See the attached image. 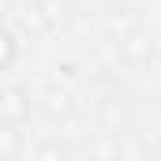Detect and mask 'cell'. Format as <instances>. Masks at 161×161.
<instances>
[{
    "instance_id": "6da1fadb",
    "label": "cell",
    "mask_w": 161,
    "mask_h": 161,
    "mask_svg": "<svg viewBox=\"0 0 161 161\" xmlns=\"http://www.w3.org/2000/svg\"><path fill=\"white\" fill-rule=\"evenodd\" d=\"M34 113V101H30V90L26 86H4L0 90V124H11V127H23Z\"/></svg>"
},
{
    "instance_id": "7a4b0ae2",
    "label": "cell",
    "mask_w": 161,
    "mask_h": 161,
    "mask_svg": "<svg viewBox=\"0 0 161 161\" xmlns=\"http://www.w3.org/2000/svg\"><path fill=\"white\" fill-rule=\"evenodd\" d=\"M124 109H120V101L116 97H105L101 105H97V127H101V135H109V139H116L120 135V127H124Z\"/></svg>"
},
{
    "instance_id": "3957f363",
    "label": "cell",
    "mask_w": 161,
    "mask_h": 161,
    "mask_svg": "<svg viewBox=\"0 0 161 161\" xmlns=\"http://www.w3.org/2000/svg\"><path fill=\"white\" fill-rule=\"evenodd\" d=\"M120 49L127 60H135V64H142V60H150L154 56V45H150V38L142 34V30H131V34H124L120 38Z\"/></svg>"
},
{
    "instance_id": "277c9868",
    "label": "cell",
    "mask_w": 161,
    "mask_h": 161,
    "mask_svg": "<svg viewBox=\"0 0 161 161\" xmlns=\"http://www.w3.org/2000/svg\"><path fill=\"white\" fill-rule=\"evenodd\" d=\"M26 146H23V131L11 127V124H0V161H11V158H23Z\"/></svg>"
},
{
    "instance_id": "5b68a950",
    "label": "cell",
    "mask_w": 161,
    "mask_h": 161,
    "mask_svg": "<svg viewBox=\"0 0 161 161\" xmlns=\"http://www.w3.org/2000/svg\"><path fill=\"white\" fill-rule=\"evenodd\" d=\"M15 60H19V38H15L8 26H0V75L11 71Z\"/></svg>"
},
{
    "instance_id": "8992f818",
    "label": "cell",
    "mask_w": 161,
    "mask_h": 161,
    "mask_svg": "<svg viewBox=\"0 0 161 161\" xmlns=\"http://www.w3.org/2000/svg\"><path fill=\"white\" fill-rule=\"evenodd\" d=\"M131 30H139V15L131 11V8H116L113 15H109V34H131Z\"/></svg>"
},
{
    "instance_id": "52a82bcc",
    "label": "cell",
    "mask_w": 161,
    "mask_h": 161,
    "mask_svg": "<svg viewBox=\"0 0 161 161\" xmlns=\"http://www.w3.org/2000/svg\"><path fill=\"white\" fill-rule=\"evenodd\" d=\"M45 113L49 116H68L71 113V94L68 90H49L45 94Z\"/></svg>"
},
{
    "instance_id": "ba28073f",
    "label": "cell",
    "mask_w": 161,
    "mask_h": 161,
    "mask_svg": "<svg viewBox=\"0 0 161 161\" xmlns=\"http://www.w3.org/2000/svg\"><path fill=\"white\" fill-rule=\"evenodd\" d=\"M34 154H38V158H64V154H68V146H64V142H41Z\"/></svg>"
},
{
    "instance_id": "9c48e42d",
    "label": "cell",
    "mask_w": 161,
    "mask_h": 161,
    "mask_svg": "<svg viewBox=\"0 0 161 161\" xmlns=\"http://www.w3.org/2000/svg\"><path fill=\"white\" fill-rule=\"evenodd\" d=\"M150 154H154V158H161V142H158V146H150Z\"/></svg>"
}]
</instances>
